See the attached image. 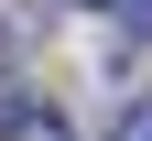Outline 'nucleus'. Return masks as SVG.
<instances>
[{
    "label": "nucleus",
    "mask_w": 152,
    "mask_h": 141,
    "mask_svg": "<svg viewBox=\"0 0 152 141\" xmlns=\"http://www.w3.org/2000/svg\"><path fill=\"white\" fill-rule=\"evenodd\" d=\"M109 141H152V98H130V109L109 119Z\"/></svg>",
    "instance_id": "nucleus-2"
},
{
    "label": "nucleus",
    "mask_w": 152,
    "mask_h": 141,
    "mask_svg": "<svg viewBox=\"0 0 152 141\" xmlns=\"http://www.w3.org/2000/svg\"><path fill=\"white\" fill-rule=\"evenodd\" d=\"M0 141H76V119L44 98H0Z\"/></svg>",
    "instance_id": "nucleus-1"
},
{
    "label": "nucleus",
    "mask_w": 152,
    "mask_h": 141,
    "mask_svg": "<svg viewBox=\"0 0 152 141\" xmlns=\"http://www.w3.org/2000/svg\"><path fill=\"white\" fill-rule=\"evenodd\" d=\"M87 11H120L130 33H152V0H87Z\"/></svg>",
    "instance_id": "nucleus-3"
}]
</instances>
